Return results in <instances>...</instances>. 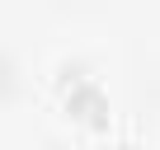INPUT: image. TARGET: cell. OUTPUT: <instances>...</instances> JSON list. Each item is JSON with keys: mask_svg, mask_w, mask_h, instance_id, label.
<instances>
[{"mask_svg": "<svg viewBox=\"0 0 160 150\" xmlns=\"http://www.w3.org/2000/svg\"><path fill=\"white\" fill-rule=\"evenodd\" d=\"M66 108H71L80 122H94V127H104V113H108V94H104L94 80H80V85H71V89H66Z\"/></svg>", "mask_w": 160, "mask_h": 150, "instance_id": "6da1fadb", "label": "cell"}, {"mask_svg": "<svg viewBox=\"0 0 160 150\" xmlns=\"http://www.w3.org/2000/svg\"><path fill=\"white\" fill-rule=\"evenodd\" d=\"M10 89H14V61H10L5 52H0V99H5Z\"/></svg>", "mask_w": 160, "mask_h": 150, "instance_id": "7a4b0ae2", "label": "cell"}]
</instances>
